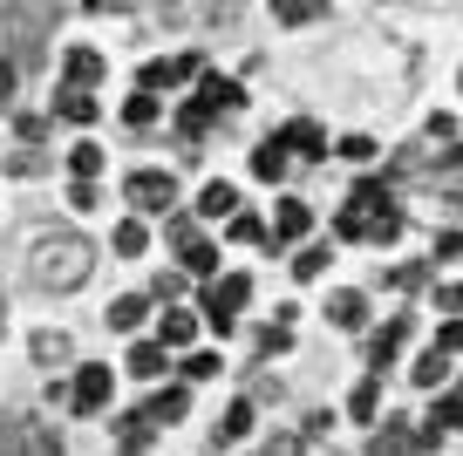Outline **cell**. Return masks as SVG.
<instances>
[{"instance_id": "obj_1", "label": "cell", "mask_w": 463, "mask_h": 456, "mask_svg": "<svg viewBox=\"0 0 463 456\" xmlns=\"http://www.w3.org/2000/svg\"><path fill=\"white\" fill-rule=\"evenodd\" d=\"M89 266H96V245H89L82 232H61V225H48L42 239H34V259H28L42 293H75V286L89 280Z\"/></svg>"}, {"instance_id": "obj_2", "label": "cell", "mask_w": 463, "mask_h": 456, "mask_svg": "<svg viewBox=\"0 0 463 456\" xmlns=\"http://www.w3.org/2000/svg\"><path fill=\"white\" fill-rule=\"evenodd\" d=\"M252 299V280L246 272H225V280H204V314H212V328L218 334H232L239 328V307Z\"/></svg>"}, {"instance_id": "obj_3", "label": "cell", "mask_w": 463, "mask_h": 456, "mask_svg": "<svg viewBox=\"0 0 463 456\" xmlns=\"http://www.w3.org/2000/svg\"><path fill=\"white\" fill-rule=\"evenodd\" d=\"M123 198L137 204V212H177V177L171 171H130V185H123Z\"/></svg>"}, {"instance_id": "obj_4", "label": "cell", "mask_w": 463, "mask_h": 456, "mask_svg": "<svg viewBox=\"0 0 463 456\" xmlns=\"http://www.w3.org/2000/svg\"><path fill=\"white\" fill-rule=\"evenodd\" d=\"M109 395H116V375L102 368V361H89V368H75V388H69L75 415H96V409H109Z\"/></svg>"}, {"instance_id": "obj_5", "label": "cell", "mask_w": 463, "mask_h": 456, "mask_svg": "<svg viewBox=\"0 0 463 456\" xmlns=\"http://www.w3.org/2000/svg\"><path fill=\"white\" fill-rule=\"evenodd\" d=\"M198 48H184V55H164V62H144V75H137V82L144 89H177V82H191V75H198Z\"/></svg>"}, {"instance_id": "obj_6", "label": "cell", "mask_w": 463, "mask_h": 456, "mask_svg": "<svg viewBox=\"0 0 463 456\" xmlns=\"http://www.w3.org/2000/svg\"><path fill=\"white\" fill-rule=\"evenodd\" d=\"M402 341H409V320H402V314H395V320H382V328H375V341H368V375H375V368H395Z\"/></svg>"}, {"instance_id": "obj_7", "label": "cell", "mask_w": 463, "mask_h": 456, "mask_svg": "<svg viewBox=\"0 0 463 456\" xmlns=\"http://www.w3.org/2000/svg\"><path fill=\"white\" fill-rule=\"evenodd\" d=\"M279 143H287L293 157H307V164H314V157H327V150H334V143H327V129H320V123H307V116H300V123H287V129H279Z\"/></svg>"}, {"instance_id": "obj_8", "label": "cell", "mask_w": 463, "mask_h": 456, "mask_svg": "<svg viewBox=\"0 0 463 456\" xmlns=\"http://www.w3.org/2000/svg\"><path fill=\"white\" fill-rule=\"evenodd\" d=\"M130 375L137 382H164V375H171V341H137L130 347Z\"/></svg>"}, {"instance_id": "obj_9", "label": "cell", "mask_w": 463, "mask_h": 456, "mask_svg": "<svg viewBox=\"0 0 463 456\" xmlns=\"http://www.w3.org/2000/svg\"><path fill=\"white\" fill-rule=\"evenodd\" d=\"M55 116H61V123H96V96H89L82 82H61V96H55Z\"/></svg>"}, {"instance_id": "obj_10", "label": "cell", "mask_w": 463, "mask_h": 456, "mask_svg": "<svg viewBox=\"0 0 463 456\" xmlns=\"http://www.w3.org/2000/svg\"><path fill=\"white\" fill-rule=\"evenodd\" d=\"M287 157H293V150H287V143H260V150H252V177H260V185H279V177H287Z\"/></svg>"}, {"instance_id": "obj_11", "label": "cell", "mask_w": 463, "mask_h": 456, "mask_svg": "<svg viewBox=\"0 0 463 456\" xmlns=\"http://www.w3.org/2000/svg\"><path fill=\"white\" fill-rule=\"evenodd\" d=\"M184 409H191V388L184 382H164L157 395H150V415H157V423H184Z\"/></svg>"}, {"instance_id": "obj_12", "label": "cell", "mask_w": 463, "mask_h": 456, "mask_svg": "<svg viewBox=\"0 0 463 456\" xmlns=\"http://www.w3.org/2000/svg\"><path fill=\"white\" fill-rule=\"evenodd\" d=\"M61 75L82 82V89H96L102 82V55H96V48H69V55H61Z\"/></svg>"}, {"instance_id": "obj_13", "label": "cell", "mask_w": 463, "mask_h": 456, "mask_svg": "<svg viewBox=\"0 0 463 456\" xmlns=\"http://www.w3.org/2000/svg\"><path fill=\"white\" fill-rule=\"evenodd\" d=\"M157 341H171V347H191V341H198V314H191V307H171V314L157 320Z\"/></svg>"}, {"instance_id": "obj_14", "label": "cell", "mask_w": 463, "mask_h": 456, "mask_svg": "<svg viewBox=\"0 0 463 456\" xmlns=\"http://www.w3.org/2000/svg\"><path fill=\"white\" fill-rule=\"evenodd\" d=\"M239 212V191L225 185V177H212V185L198 191V218H232Z\"/></svg>"}, {"instance_id": "obj_15", "label": "cell", "mask_w": 463, "mask_h": 456, "mask_svg": "<svg viewBox=\"0 0 463 456\" xmlns=\"http://www.w3.org/2000/svg\"><path fill=\"white\" fill-rule=\"evenodd\" d=\"M409 382H416V388H443L449 382V355H443V347L416 355V361H409Z\"/></svg>"}, {"instance_id": "obj_16", "label": "cell", "mask_w": 463, "mask_h": 456, "mask_svg": "<svg viewBox=\"0 0 463 456\" xmlns=\"http://www.w3.org/2000/svg\"><path fill=\"white\" fill-rule=\"evenodd\" d=\"M327 320H334V328H347V334L368 328V299H362V293H334V299H327Z\"/></svg>"}, {"instance_id": "obj_17", "label": "cell", "mask_w": 463, "mask_h": 456, "mask_svg": "<svg viewBox=\"0 0 463 456\" xmlns=\"http://www.w3.org/2000/svg\"><path fill=\"white\" fill-rule=\"evenodd\" d=\"M347 198L362 204V212H368V218H375V212H402V204H395V191H389V185H382V177H362V185L347 191Z\"/></svg>"}, {"instance_id": "obj_18", "label": "cell", "mask_w": 463, "mask_h": 456, "mask_svg": "<svg viewBox=\"0 0 463 456\" xmlns=\"http://www.w3.org/2000/svg\"><path fill=\"white\" fill-rule=\"evenodd\" d=\"M144 314H150V299H144V293H123V299L109 307V328H116V334H137V328H144Z\"/></svg>"}, {"instance_id": "obj_19", "label": "cell", "mask_w": 463, "mask_h": 456, "mask_svg": "<svg viewBox=\"0 0 463 456\" xmlns=\"http://www.w3.org/2000/svg\"><path fill=\"white\" fill-rule=\"evenodd\" d=\"M150 423H157L150 409H130V415H116V442H123V450H144V442H150Z\"/></svg>"}, {"instance_id": "obj_20", "label": "cell", "mask_w": 463, "mask_h": 456, "mask_svg": "<svg viewBox=\"0 0 463 456\" xmlns=\"http://www.w3.org/2000/svg\"><path fill=\"white\" fill-rule=\"evenodd\" d=\"M198 96L212 102L218 116H225V109H239V102H246V89H239V82H225V75H204V82H198Z\"/></svg>"}, {"instance_id": "obj_21", "label": "cell", "mask_w": 463, "mask_h": 456, "mask_svg": "<svg viewBox=\"0 0 463 456\" xmlns=\"http://www.w3.org/2000/svg\"><path fill=\"white\" fill-rule=\"evenodd\" d=\"M218 123V109H212V102H204V96H191L184 102V116H177V129H184V143H198L204 137V129H212Z\"/></svg>"}, {"instance_id": "obj_22", "label": "cell", "mask_w": 463, "mask_h": 456, "mask_svg": "<svg viewBox=\"0 0 463 456\" xmlns=\"http://www.w3.org/2000/svg\"><path fill=\"white\" fill-rule=\"evenodd\" d=\"M116 252H123V259L150 252V225H144V218H123V225H116Z\"/></svg>"}, {"instance_id": "obj_23", "label": "cell", "mask_w": 463, "mask_h": 456, "mask_svg": "<svg viewBox=\"0 0 463 456\" xmlns=\"http://www.w3.org/2000/svg\"><path fill=\"white\" fill-rule=\"evenodd\" d=\"M307 225H314V212H307V204L300 198H279V239H307Z\"/></svg>"}, {"instance_id": "obj_24", "label": "cell", "mask_w": 463, "mask_h": 456, "mask_svg": "<svg viewBox=\"0 0 463 456\" xmlns=\"http://www.w3.org/2000/svg\"><path fill=\"white\" fill-rule=\"evenodd\" d=\"M430 423L443 429V436H449V429H463V388H449V395L430 402Z\"/></svg>"}, {"instance_id": "obj_25", "label": "cell", "mask_w": 463, "mask_h": 456, "mask_svg": "<svg viewBox=\"0 0 463 456\" xmlns=\"http://www.w3.org/2000/svg\"><path fill=\"white\" fill-rule=\"evenodd\" d=\"M334 239H347V245H362V239H368V212H362L354 198H347L341 218H334Z\"/></svg>"}, {"instance_id": "obj_26", "label": "cell", "mask_w": 463, "mask_h": 456, "mask_svg": "<svg viewBox=\"0 0 463 456\" xmlns=\"http://www.w3.org/2000/svg\"><path fill=\"white\" fill-rule=\"evenodd\" d=\"M347 415H354V423H375V415H382V388H375V375H368V382L347 395Z\"/></svg>"}, {"instance_id": "obj_27", "label": "cell", "mask_w": 463, "mask_h": 456, "mask_svg": "<svg viewBox=\"0 0 463 456\" xmlns=\"http://www.w3.org/2000/svg\"><path fill=\"white\" fill-rule=\"evenodd\" d=\"M218 368H225V361H218V355H212V347H191V355H184V361H177V375H184V382H212V375H218Z\"/></svg>"}, {"instance_id": "obj_28", "label": "cell", "mask_w": 463, "mask_h": 456, "mask_svg": "<svg viewBox=\"0 0 463 456\" xmlns=\"http://www.w3.org/2000/svg\"><path fill=\"white\" fill-rule=\"evenodd\" d=\"M246 436H252V402H232L218 423V442H246Z\"/></svg>"}, {"instance_id": "obj_29", "label": "cell", "mask_w": 463, "mask_h": 456, "mask_svg": "<svg viewBox=\"0 0 463 456\" xmlns=\"http://www.w3.org/2000/svg\"><path fill=\"white\" fill-rule=\"evenodd\" d=\"M327 259H334V252H327L320 239L300 245V252H293V280H320V272H327Z\"/></svg>"}, {"instance_id": "obj_30", "label": "cell", "mask_w": 463, "mask_h": 456, "mask_svg": "<svg viewBox=\"0 0 463 456\" xmlns=\"http://www.w3.org/2000/svg\"><path fill=\"white\" fill-rule=\"evenodd\" d=\"M184 272L212 280V272H218V245H212V239H191V245H184Z\"/></svg>"}, {"instance_id": "obj_31", "label": "cell", "mask_w": 463, "mask_h": 456, "mask_svg": "<svg viewBox=\"0 0 463 456\" xmlns=\"http://www.w3.org/2000/svg\"><path fill=\"white\" fill-rule=\"evenodd\" d=\"M69 361V334H34V368H61Z\"/></svg>"}, {"instance_id": "obj_32", "label": "cell", "mask_w": 463, "mask_h": 456, "mask_svg": "<svg viewBox=\"0 0 463 456\" xmlns=\"http://www.w3.org/2000/svg\"><path fill=\"white\" fill-rule=\"evenodd\" d=\"M273 14L287 28H307V21H320V0H273Z\"/></svg>"}, {"instance_id": "obj_33", "label": "cell", "mask_w": 463, "mask_h": 456, "mask_svg": "<svg viewBox=\"0 0 463 456\" xmlns=\"http://www.w3.org/2000/svg\"><path fill=\"white\" fill-rule=\"evenodd\" d=\"M123 123H130V129L157 123V89H144V96H130V102H123Z\"/></svg>"}, {"instance_id": "obj_34", "label": "cell", "mask_w": 463, "mask_h": 456, "mask_svg": "<svg viewBox=\"0 0 463 456\" xmlns=\"http://www.w3.org/2000/svg\"><path fill=\"white\" fill-rule=\"evenodd\" d=\"M334 157H347V164H362V171H368V164H375V137H341V143H334Z\"/></svg>"}, {"instance_id": "obj_35", "label": "cell", "mask_w": 463, "mask_h": 456, "mask_svg": "<svg viewBox=\"0 0 463 456\" xmlns=\"http://www.w3.org/2000/svg\"><path fill=\"white\" fill-rule=\"evenodd\" d=\"M69 171L75 177H102V150H96V143H75V150H69Z\"/></svg>"}, {"instance_id": "obj_36", "label": "cell", "mask_w": 463, "mask_h": 456, "mask_svg": "<svg viewBox=\"0 0 463 456\" xmlns=\"http://www.w3.org/2000/svg\"><path fill=\"white\" fill-rule=\"evenodd\" d=\"M232 239H239V245H266V225L252 212H232Z\"/></svg>"}, {"instance_id": "obj_37", "label": "cell", "mask_w": 463, "mask_h": 456, "mask_svg": "<svg viewBox=\"0 0 463 456\" xmlns=\"http://www.w3.org/2000/svg\"><path fill=\"white\" fill-rule=\"evenodd\" d=\"M164 232H171V245L184 252V245L198 239V212H171V225H164Z\"/></svg>"}, {"instance_id": "obj_38", "label": "cell", "mask_w": 463, "mask_h": 456, "mask_svg": "<svg viewBox=\"0 0 463 456\" xmlns=\"http://www.w3.org/2000/svg\"><path fill=\"white\" fill-rule=\"evenodd\" d=\"M252 347H260V355H287V320H273V328H260V334H252Z\"/></svg>"}, {"instance_id": "obj_39", "label": "cell", "mask_w": 463, "mask_h": 456, "mask_svg": "<svg viewBox=\"0 0 463 456\" xmlns=\"http://www.w3.org/2000/svg\"><path fill=\"white\" fill-rule=\"evenodd\" d=\"M69 204H75V212H96V177H75V185H69Z\"/></svg>"}, {"instance_id": "obj_40", "label": "cell", "mask_w": 463, "mask_h": 456, "mask_svg": "<svg viewBox=\"0 0 463 456\" xmlns=\"http://www.w3.org/2000/svg\"><path fill=\"white\" fill-rule=\"evenodd\" d=\"M436 347H443V355H463V320H443V328H436Z\"/></svg>"}, {"instance_id": "obj_41", "label": "cell", "mask_w": 463, "mask_h": 456, "mask_svg": "<svg viewBox=\"0 0 463 456\" xmlns=\"http://www.w3.org/2000/svg\"><path fill=\"white\" fill-rule=\"evenodd\" d=\"M422 280H430V259H422V266H395V286H402V293H416Z\"/></svg>"}, {"instance_id": "obj_42", "label": "cell", "mask_w": 463, "mask_h": 456, "mask_svg": "<svg viewBox=\"0 0 463 456\" xmlns=\"http://www.w3.org/2000/svg\"><path fill=\"white\" fill-rule=\"evenodd\" d=\"M14 129H21V143H42V137H48V123H42V116H21Z\"/></svg>"}, {"instance_id": "obj_43", "label": "cell", "mask_w": 463, "mask_h": 456, "mask_svg": "<svg viewBox=\"0 0 463 456\" xmlns=\"http://www.w3.org/2000/svg\"><path fill=\"white\" fill-rule=\"evenodd\" d=\"M436 259H463V232H443V239H436Z\"/></svg>"}, {"instance_id": "obj_44", "label": "cell", "mask_w": 463, "mask_h": 456, "mask_svg": "<svg viewBox=\"0 0 463 456\" xmlns=\"http://www.w3.org/2000/svg\"><path fill=\"white\" fill-rule=\"evenodd\" d=\"M436 307H443V314H463V286H443V293H436Z\"/></svg>"}, {"instance_id": "obj_45", "label": "cell", "mask_w": 463, "mask_h": 456, "mask_svg": "<svg viewBox=\"0 0 463 456\" xmlns=\"http://www.w3.org/2000/svg\"><path fill=\"white\" fill-rule=\"evenodd\" d=\"M7 89H14V69H7V62H0V102H7Z\"/></svg>"}, {"instance_id": "obj_46", "label": "cell", "mask_w": 463, "mask_h": 456, "mask_svg": "<svg viewBox=\"0 0 463 456\" xmlns=\"http://www.w3.org/2000/svg\"><path fill=\"white\" fill-rule=\"evenodd\" d=\"M0 334H7V307H0Z\"/></svg>"}, {"instance_id": "obj_47", "label": "cell", "mask_w": 463, "mask_h": 456, "mask_svg": "<svg viewBox=\"0 0 463 456\" xmlns=\"http://www.w3.org/2000/svg\"><path fill=\"white\" fill-rule=\"evenodd\" d=\"M89 7H102V0H89Z\"/></svg>"}]
</instances>
